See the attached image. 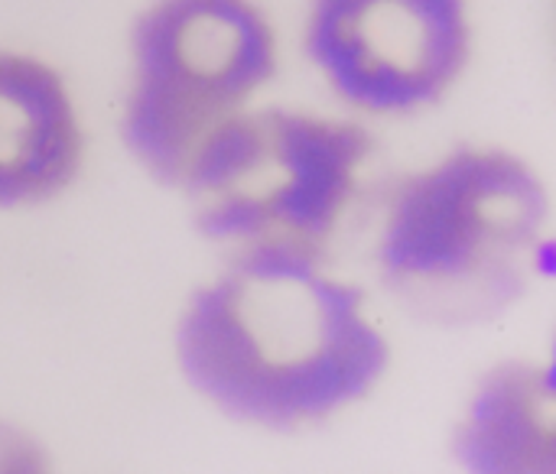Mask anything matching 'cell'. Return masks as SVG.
<instances>
[{"label":"cell","instance_id":"obj_1","mask_svg":"<svg viewBox=\"0 0 556 474\" xmlns=\"http://www.w3.org/2000/svg\"><path fill=\"white\" fill-rule=\"evenodd\" d=\"M176 355L195 394L264 430L336 417L375 390L391 358L362 290L296 247L238 251L189 299Z\"/></svg>","mask_w":556,"mask_h":474},{"label":"cell","instance_id":"obj_3","mask_svg":"<svg viewBox=\"0 0 556 474\" xmlns=\"http://www.w3.org/2000/svg\"><path fill=\"white\" fill-rule=\"evenodd\" d=\"M371 137L303 111H241L195 153L182 189L202 234L238 251H319L339 228Z\"/></svg>","mask_w":556,"mask_h":474},{"label":"cell","instance_id":"obj_4","mask_svg":"<svg viewBox=\"0 0 556 474\" xmlns=\"http://www.w3.org/2000/svg\"><path fill=\"white\" fill-rule=\"evenodd\" d=\"M124 140L179 185L205 140L270 81L277 42L251 0H156L134 26Z\"/></svg>","mask_w":556,"mask_h":474},{"label":"cell","instance_id":"obj_7","mask_svg":"<svg viewBox=\"0 0 556 474\" xmlns=\"http://www.w3.org/2000/svg\"><path fill=\"white\" fill-rule=\"evenodd\" d=\"M456 459L479 474H547L556 469L554 374L511 361L476 390L456 430Z\"/></svg>","mask_w":556,"mask_h":474},{"label":"cell","instance_id":"obj_6","mask_svg":"<svg viewBox=\"0 0 556 474\" xmlns=\"http://www.w3.org/2000/svg\"><path fill=\"white\" fill-rule=\"evenodd\" d=\"M81 127L62 75L20 52H0V208L62 192L81 166Z\"/></svg>","mask_w":556,"mask_h":474},{"label":"cell","instance_id":"obj_5","mask_svg":"<svg viewBox=\"0 0 556 474\" xmlns=\"http://www.w3.org/2000/svg\"><path fill=\"white\" fill-rule=\"evenodd\" d=\"M306 49L355 107L407 114L440 101L469 59L466 0H313Z\"/></svg>","mask_w":556,"mask_h":474},{"label":"cell","instance_id":"obj_2","mask_svg":"<svg viewBox=\"0 0 556 474\" xmlns=\"http://www.w3.org/2000/svg\"><path fill=\"white\" fill-rule=\"evenodd\" d=\"M547 215V189L521 156L456 150L397 185L378 241L381 277L427 319H482L521 296Z\"/></svg>","mask_w":556,"mask_h":474}]
</instances>
